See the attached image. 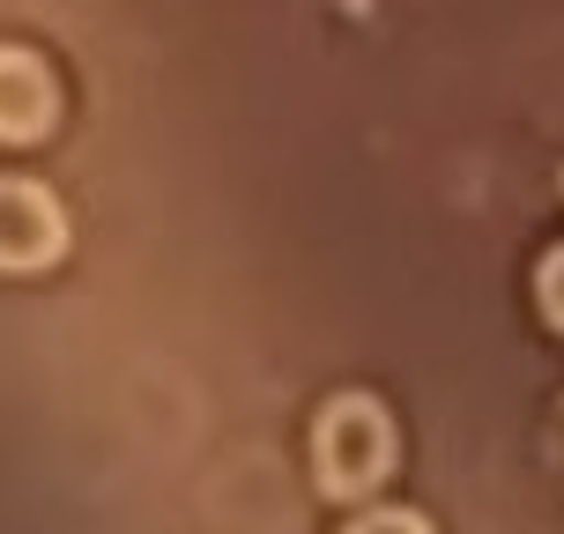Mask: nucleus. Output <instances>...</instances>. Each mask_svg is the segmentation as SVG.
I'll return each instance as SVG.
<instances>
[{"label": "nucleus", "instance_id": "39448f33", "mask_svg": "<svg viewBox=\"0 0 564 534\" xmlns=\"http://www.w3.org/2000/svg\"><path fill=\"white\" fill-rule=\"evenodd\" d=\"M349 534H431V527H423L416 512H394V505H387V512H365Z\"/></svg>", "mask_w": 564, "mask_h": 534}, {"label": "nucleus", "instance_id": "7ed1b4c3", "mask_svg": "<svg viewBox=\"0 0 564 534\" xmlns=\"http://www.w3.org/2000/svg\"><path fill=\"white\" fill-rule=\"evenodd\" d=\"M59 119V89L30 53H0V141H37Z\"/></svg>", "mask_w": 564, "mask_h": 534}, {"label": "nucleus", "instance_id": "f257e3e1", "mask_svg": "<svg viewBox=\"0 0 564 534\" xmlns=\"http://www.w3.org/2000/svg\"><path fill=\"white\" fill-rule=\"evenodd\" d=\"M312 460H319L327 498H371L394 476V416L371 394H335L319 431H312Z\"/></svg>", "mask_w": 564, "mask_h": 534}, {"label": "nucleus", "instance_id": "423d86ee", "mask_svg": "<svg viewBox=\"0 0 564 534\" xmlns=\"http://www.w3.org/2000/svg\"><path fill=\"white\" fill-rule=\"evenodd\" d=\"M550 460H557V476H564V408H557V431H550Z\"/></svg>", "mask_w": 564, "mask_h": 534}, {"label": "nucleus", "instance_id": "f03ea898", "mask_svg": "<svg viewBox=\"0 0 564 534\" xmlns=\"http://www.w3.org/2000/svg\"><path fill=\"white\" fill-rule=\"evenodd\" d=\"M59 238H67L59 200L30 178H0V268H45Z\"/></svg>", "mask_w": 564, "mask_h": 534}, {"label": "nucleus", "instance_id": "20e7f679", "mask_svg": "<svg viewBox=\"0 0 564 534\" xmlns=\"http://www.w3.org/2000/svg\"><path fill=\"white\" fill-rule=\"evenodd\" d=\"M535 305H542V319L564 335V246H557V253H542V268H535Z\"/></svg>", "mask_w": 564, "mask_h": 534}]
</instances>
